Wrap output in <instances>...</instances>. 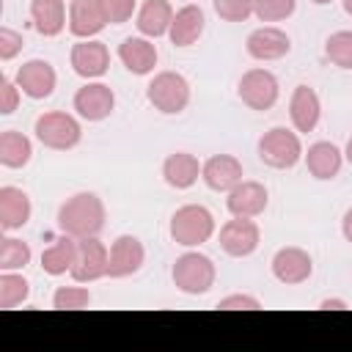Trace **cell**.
Returning a JSON list of instances; mask_svg holds the SVG:
<instances>
[{
    "mask_svg": "<svg viewBox=\"0 0 352 352\" xmlns=\"http://www.w3.org/2000/svg\"><path fill=\"white\" fill-rule=\"evenodd\" d=\"M267 204H270L267 187L253 179H242L234 190L226 192V209L231 212V217H258L264 214Z\"/></svg>",
    "mask_w": 352,
    "mask_h": 352,
    "instance_id": "cell-16",
    "label": "cell"
},
{
    "mask_svg": "<svg viewBox=\"0 0 352 352\" xmlns=\"http://www.w3.org/2000/svg\"><path fill=\"white\" fill-rule=\"evenodd\" d=\"M77 258V239L69 234H60L50 248L41 250V270L52 278L72 272V264Z\"/></svg>",
    "mask_w": 352,
    "mask_h": 352,
    "instance_id": "cell-27",
    "label": "cell"
},
{
    "mask_svg": "<svg viewBox=\"0 0 352 352\" xmlns=\"http://www.w3.org/2000/svg\"><path fill=\"white\" fill-rule=\"evenodd\" d=\"M72 72L82 80H99L110 69V50L99 38H77L69 52Z\"/></svg>",
    "mask_w": 352,
    "mask_h": 352,
    "instance_id": "cell-11",
    "label": "cell"
},
{
    "mask_svg": "<svg viewBox=\"0 0 352 352\" xmlns=\"http://www.w3.org/2000/svg\"><path fill=\"white\" fill-rule=\"evenodd\" d=\"M33 250L25 239L16 236H3L0 239V272H19L30 264Z\"/></svg>",
    "mask_w": 352,
    "mask_h": 352,
    "instance_id": "cell-29",
    "label": "cell"
},
{
    "mask_svg": "<svg viewBox=\"0 0 352 352\" xmlns=\"http://www.w3.org/2000/svg\"><path fill=\"white\" fill-rule=\"evenodd\" d=\"M30 297V283L22 272H0V308L11 311Z\"/></svg>",
    "mask_w": 352,
    "mask_h": 352,
    "instance_id": "cell-30",
    "label": "cell"
},
{
    "mask_svg": "<svg viewBox=\"0 0 352 352\" xmlns=\"http://www.w3.org/2000/svg\"><path fill=\"white\" fill-rule=\"evenodd\" d=\"M102 0H72L69 3V33L74 38H96L107 28Z\"/></svg>",
    "mask_w": 352,
    "mask_h": 352,
    "instance_id": "cell-18",
    "label": "cell"
},
{
    "mask_svg": "<svg viewBox=\"0 0 352 352\" xmlns=\"http://www.w3.org/2000/svg\"><path fill=\"white\" fill-rule=\"evenodd\" d=\"M148 104L162 116H179L190 104V82L179 72H157L146 85Z\"/></svg>",
    "mask_w": 352,
    "mask_h": 352,
    "instance_id": "cell-6",
    "label": "cell"
},
{
    "mask_svg": "<svg viewBox=\"0 0 352 352\" xmlns=\"http://www.w3.org/2000/svg\"><path fill=\"white\" fill-rule=\"evenodd\" d=\"M36 140L52 151H69L82 140V124L66 110H47L33 124Z\"/></svg>",
    "mask_w": 352,
    "mask_h": 352,
    "instance_id": "cell-5",
    "label": "cell"
},
{
    "mask_svg": "<svg viewBox=\"0 0 352 352\" xmlns=\"http://www.w3.org/2000/svg\"><path fill=\"white\" fill-rule=\"evenodd\" d=\"M214 214L204 204H184L170 214L168 234L182 248H201L214 236Z\"/></svg>",
    "mask_w": 352,
    "mask_h": 352,
    "instance_id": "cell-2",
    "label": "cell"
},
{
    "mask_svg": "<svg viewBox=\"0 0 352 352\" xmlns=\"http://www.w3.org/2000/svg\"><path fill=\"white\" fill-rule=\"evenodd\" d=\"M91 305V292L85 286H58L55 294H52V308L58 311H80Z\"/></svg>",
    "mask_w": 352,
    "mask_h": 352,
    "instance_id": "cell-32",
    "label": "cell"
},
{
    "mask_svg": "<svg viewBox=\"0 0 352 352\" xmlns=\"http://www.w3.org/2000/svg\"><path fill=\"white\" fill-rule=\"evenodd\" d=\"M289 118H292V126L300 135H308V132H314L319 126L322 99L311 85H297L292 91V96H289Z\"/></svg>",
    "mask_w": 352,
    "mask_h": 352,
    "instance_id": "cell-19",
    "label": "cell"
},
{
    "mask_svg": "<svg viewBox=\"0 0 352 352\" xmlns=\"http://www.w3.org/2000/svg\"><path fill=\"white\" fill-rule=\"evenodd\" d=\"M104 220H107L104 201L96 192H88V190L69 195L58 206V231L69 234L74 239L99 236V231L104 228Z\"/></svg>",
    "mask_w": 352,
    "mask_h": 352,
    "instance_id": "cell-1",
    "label": "cell"
},
{
    "mask_svg": "<svg viewBox=\"0 0 352 352\" xmlns=\"http://www.w3.org/2000/svg\"><path fill=\"white\" fill-rule=\"evenodd\" d=\"M319 308H322V311H330V308H333V311H344V308H349V305H346V300H341V297H324V300L319 302Z\"/></svg>",
    "mask_w": 352,
    "mask_h": 352,
    "instance_id": "cell-39",
    "label": "cell"
},
{
    "mask_svg": "<svg viewBox=\"0 0 352 352\" xmlns=\"http://www.w3.org/2000/svg\"><path fill=\"white\" fill-rule=\"evenodd\" d=\"M102 8L110 25H124L138 11V0H102Z\"/></svg>",
    "mask_w": 352,
    "mask_h": 352,
    "instance_id": "cell-35",
    "label": "cell"
},
{
    "mask_svg": "<svg viewBox=\"0 0 352 352\" xmlns=\"http://www.w3.org/2000/svg\"><path fill=\"white\" fill-rule=\"evenodd\" d=\"M242 176H245L242 162H239V157H234V154H212V157L204 162V168H201L204 184H206L209 190H214V192H228V190H234V187L242 182Z\"/></svg>",
    "mask_w": 352,
    "mask_h": 352,
    "instance_id": "cell-20",
    "label": "cell"
},
{
    "mask_svg": "<svg viewBox=\"0 0 352 352\" xmlns=\"http://www.w3.org/2000/svg\"><path fill=\"white\" fill-rule=\"evenodd\" d=\"M341 6H344V11L352 16V0H341Z\"/></svg>",
    "mask_w": 352,
    "mask_h": 352,
    "instance_id": "cell-42",
    "label": "cell"
},
{
    "mask_svg": "<svg viewBox=\"0 0 352 352\" xmlns=\"http://www.w3.org/2000/svg\"><path fill=\"white\" fill-rule=\"evenodd\" d=\"M33 204L30 195L22 187L3 184L0 187V228L3 231H19L30 223Z\"/></svg>",
    "mask_w": 352,
    "mask_h": 352,
    "instance_id": "cell-21",
    "label": "cell"
},
{
    "mask_svg": "<svg viewBox=\"0 0 352 352\" xmlns=\"http://www.w3.org/2000/svg\"><path fill=\"white\" fill-rule=\"evenodd\" d=\"M206 30V14L201 6L195 3H187L182 6L176 14H173V22H170V30H168V38L173 47H192Z\"/></svg>",
    "mask_w": 352,
    "mask_h": 352,
    "instance_id": "cell-23",
    "label": "cell"
},
{
    "mask_svg": "<svg viewBox=\"0 0 352 352\" xmlns=\"http://www.w3.org/2000/svg\"><path fill=\"white\" fill-rule=\"evenodd\" d=\"M146 264V248L138 236L132 234H121L113 239L110 245V267H107V278L121 280V278H132L140 272V267Z\"/></svg>",
    "mask_w": 352,
    "mask_h": 352,
    "instance_id": "cell-15",
    "label": "cell"
},
{
    "mask_svg": "<svg viewBox=\"0 0 352 352\" xmlns=\"http://www.w3.org/2000/svg\"><path fill=\"white\" fill-rule=\"evenodd\" d=\"M19 99H22V91L16 85V80L11 77H0V113L3 116H11L16 107H19Z\"/></svg>",
    "mask_w": 352,
    "mask_h": 352,
    "instance_id": "cell-36",
    "label": "cell"
},
{
    "mask_svg": "<svg viewBox=\"0 0 352 352\" xmlns=\"http://www.w3.org/2000/svg\"><path fill=\"white\" fill-rule=\"evenodd\" d=\"M245 52L253 60H261V63L280 60V58H286L292 52V38H289L286 30H280L275 25H261V28H256V30L248 33Z\"/></svg>",
    "mask_w": 352,
    "mask_h": 352,
    "instance_id": "cell-14",
    "label": "cell"
},
{
    "mask_svg": "<svg viewBox=\"0 0 352 352\" xmlns=\"http://www.w3.org/2000/svg\"><path fill=\"white\" fill-rule=\"evenodd\" d=\"M344 160L352 165V138H349V140H346V146H344Z\"/></svg>",
    "mask_w": 352,
    "mask_h": 352,
    "instance_id": "cell-41",
    "label": "cell"
},
{
    "mask_svg": "<svg viewBox=\"0 0 352 352\" xmlns=\"http://www.w3.org/2000/svg\"><path fill=\"white\" fill-rule=\"evenodd\" d=\"M217 308H223V311H236V308H242V311H258L261 302L253 294H228V297L217 300Z\"/></svg>",
    "mask_w": 352,
    "mask_h": 352,
    "instance_id": "cell-38",
    "label": "cell"
},
{
    "mask_svg": "<svg viewBox=\"0 0 352 352\" xmlns=\"http://www.w3.org/2000/svg\"><path fill=\"white\" fill-rule=\"evenodd\" d=\"M236 96H239L242 104H248L250 110L264 113V110L275 107V102H278V96H280V82H278V77H275L270 69L256 66V69H248V72L239 77V82H236Z\"/></svg>",
    "mask_w": 352,
    "mask_h": 352,
    "instance_id": "cell-7",
    "label": "cell"
},
{
    "mask_svg": "<svg viewBox=\"0 0 352 352\" xmlns=\"http://www.w3.org/2000/svg\"><path fill=\"white\" fill-rule=\"evenodd\" d=\"M204 162H198L195 154L190 151H173L162 160V179L173 190H190L201 179Z\"/></svg>",
    "mask_w": 352,
    "mask_h": 352,
    "instance_id": "cell-24",
    "label": "cell"
},
{
    "mask_svg": "<svg viewBox=\"0 0 352 352\" xmlns=\"http://www.w3.org/2000/svg\"><path fill=\"white\" fill-rule=\"evenodd\" d=\"M170 278H173V286L182 292V294H190V297H198V294H206L214 280H217V267L214 261L195 250V248H187V253H182L173 267H170Z\"/></svg>",
    "mask_w": 352,
    "mask_h": 352,
    "instance_id": "cell-3",
    "label": "cell"
},
{
    "mask_svg": "<svg viewBox=\"0 0 352 352\" xmlns=\"http://www.w3.org/2000/svg\"><path fill=\"white\" fill-rule=\"evenodd\" d=\"M297 0H256V16L261 22H283L294 14Z\"/></svg>",
    "mask_w": 352,
    "mask_h": 352,
    "instance_id": "cell-34",
    "label": "cell"
},
{
    "mask_svg": "<svg viewBox=\"0 0 352 352\" xmlns=\"http://www.w3.org/2000/svg\"><path fill=\"white\" fill-rule=\"evenodd\" d=\"M270 270H272V278L278 283L300 286L314 275V258H311L308 250H302L297 245H286V248L275 250V256L270 261Z\"/></svg>",
    "mask_w": 352,
    "mask_h": 352,
    "instance_id": "cell-12",
    "label": "cell"
},
{
    "mask_svg": "<svg viewBox=\"0 0 352 352\" xmlns=\"http://www.w3.org/2000/svg\"><path fill=\"white\" fill-rule=\"evenodd\" d=\"M22 33L11 28H0V60H14L22 52Z\"/></svg>",
    "mask_w": 352,
    "mask_h": 352,
    "instance_id": "cell-37",
    "label": "cell"
},
{
    "mask_svg": "<svg viewBox=\"0 0 352 352\" xmlns=\"http://www.w3.org/2000/svg\"><path fill=\"white\" fill-rule=\"evenodd\" d=\"M107 267H110V248L99 236L77 239V258L69 272L74 283H94L99 278H107Z\"/></svg>",
    "mask_w": 352,
    "mask_h": 352,
    "instance_id": "cell-9",
    "label": "cell"
},
{
    "mask_svg": "<svg viewBox=\"0 0 352 352\" xmlns=\"http://www.w3.org/2000/svg\"><path fill=\"white\" fill-rule=\"evenodd\" d=\"M212 8L223 22H245L256 11V0H212Z\"/></svg>",
    "mask_w": 352,
    "mask_h": 352,
    "instance_id": "cell-33",
    "label": "cell"
},
{
    "mask_svg": "<svg viewBox=\"0 0 352 352\" xmlns=\"http://www.w3.org/2000/svg\"><path fill=\"white\" fill-rule=\"evenodd\" d=\"M33 157V143L28 135L19 129H6L0 132V165L8 170H19L30 162Z\"/></svg>",
    "mask_w": 352,
    "mask_h": 352,
    "instance_id": "cell-28",
    "label": "cell"
},
{
    "mask_svg": "<svg viewBox=\"0 0 352 352\" xmlns=\"http://www.w3.org/2000/svg\"><path fill=\"white\" fill-rule=\"evenodd\" d=\"M16 85L19 91L33 99V102H41L47 96H52L55 85H58V74H55V66L44 58H30L25 60L19 69H16Z\"/></svg>",
    "mask_w": 352,
    "mask_h": 352,
    "instance_id": "cell-13",
    "label": "cell"
},
{
    "mask_svg": "<svg viewBox=\"0 0 352 352\" xmlns=\"http://www.w3.org/2000/svg\"><path fill=\"white\" fill-rule=\"evenodd\" d=\"M118 60L121 66L135 74V77H146L154 72L157 60H160V52H157V44L146 36H126L121 44H118Z\"/></svg>",
    "mask_w": 352,
    "mask_h": 352,
    "instance_id": "cell-17",
    "label": "cell"
},
{
    "mask_svg": "<svg viewBox=\"0 0 352 352\" xmlns=\"http://www.w3.org/2000/svg\"><path fill=\"white\" fill-rule=\"evenodd\" d=\"M173 6L168 0H143V6L138 8L135 14V25H138V33L146 36V38H160V36H168L170 30V22H173Z\"/></svg>",
    "mask_w": 352,
    "mask_h": 352,
    "instance_id": "cell-25",
    "label": "cell"
},
{
    "mask_svg": "<svg viewBox=\"0 0 352 352\" xmlns=\"http://www.w3.org/2000/svg\"><path fill=\"white\" fill-rule=\"evenodd\" d=\"M341 234H344V239L352 245V206L344 212V217H341Z\"/></svg>",
    "mask_w": 352,
    "mask_h": 352,
    "instance_id": "cell-40",
    "label": "cell"
},
{
    "mask_svg": "<svg viewBox=\"0 0 352 352\" xmlns=\"http://www.w3.org/2000/svg\"><path fill=\"white\" fill-rule=\"evenodd\" d=\"M314 6H327V3H333V0H311Z\"/></svg>",
    "mask_w": 352,
    "mask_h": 352,
    "instance_id": "cell-43",
    "label": "cell"
},
{
    "mask_svg": "<svg viewBox=\"0 0 352 352\" xmlns=\"http://www.w3.org/2000/svg\"><path fill=\"white\" fill-rule=\"evenodd\" d=\"M305 160V168L308 173L316 179V182H330L341 173V165H344V151L330 143V140H316L308 146V151L302 154Z\"/></svg>",
    "mask_w": 352,
    "mask_h": 352,
    "instance_id": "cell-22",
    "label": "cell"
},
{
    "mask_svg": "<svg viewBox=\"0 0 352 352\" xmlns=\"http://www.w3.org/2000/svg\"><path fill=\"white\" fill-rule=\"evenodd\" d=\"M72 107H74V113L82 121L99 124V121H104V118L113 116V110H116V94H113V88L107 82L85 80V85H80L74 91Z\"/></svg>",
    "mask_w": 352,
    "mask_h": 352,
    "instance_id": "cell-8",
    "label": "cell"
},
{
    "mask_svg": "<svg viewBox=\"0 0 352 352\" xmlns=\"http://www.w3.org/2000/svg\"><path fill=\"white\" fill-rule=\"evenodd\" d=\"M30 19L44 38H55L63 33V28H69V11L63 0H30Z\"/></svg>",
    "mask_w": 352,
    "mask_h": 352,
    "instance_id": "cell-26",
    "label": "cell"
},
{
    "mask_svg": "<svg viewBox=\"0 0 352 352\" xmlns=\"http://www.w3.org/2000/svg\"><path fill=\"white\" fill-rule=\"evenodd\" d=\"M324 58L338 69H352V30H336L324 41Z\"/></svg>",
    "mask_w": 352,
    "mask_h": 352,
    "instance_id": "cell-31",
    "label": "cell"
},
{
    "mask_svg": "<svg viewBox=\"0 0 352 352\" xmlns=\"http://www.w3.org/2000/svg\"><path fill=\"white\" fill-rule=\"evenodd\" d=\"M220 248L226 256L231 258H245V256H253L261 245V228L253 217H231L220 226Z\"/></svg>",
    "mask_w": 352,
    "mask_h": 352,
    "instance_id": "cell-10",
    "label": "cell"
},
{
    "mask_svg": "<svg viewBox=\"0 0 352 352\" xmlns=\"http://www.w3.org/2000/svg\"><path fill=\"white\" fill-rule=\"evenodd\" d=\"M256 151H258V160L267 168H275V170L294 168L302 160V154H305L302 140H300V132L297 129H289V126H270L258 138Z\"/></svg>",
    "mask_w": 352,
    "mask_h": 352,
    "instance_id": "cell-4",
    "label": "cell"
}]
</instances>
